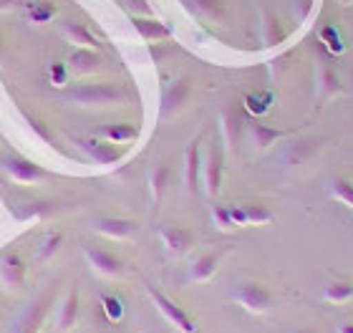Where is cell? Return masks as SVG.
I'll return each instance as SVG.
<instances>
[{"label": "cell", "mask_w": 353, "mask_h": 333, "mask_svg": "<svg viewBox=\"0 0 353 333\" xmlns=\"http://www.w3.org/2000/svg\"><path fill=\"white\" fill-rule=\"evenodd\" d=\"M232 298L250 313H268L272 305L270 290L263 288L260 283H243V285H237Z\"/></svg>", "instance_id": "obj_1"}, {"label": "cell", "mask_w": 353, "mask_h": 333, "mask_svg": "<svg viewBox=\"0 0 353 333\" xmlns=\"http://www.w3.org/2000/svg\"><path fill=\"white\" fill-rule=\"evenodd\" d=\"M149 296H152L154 305L164 313V319L170 321L172 326H176L182 333H197V323H194V321L182 311V305H176L172 298H167L164 293H159L154 285H149Z\"/></svg>", "instance_id": "obj_2"}, {"label": "cell", "mask_w": 353, "mask_h": 333, "mask_svg": "<svg viewBox=\"0 0 353 333\" xmlns=\"http://www.w3.org/2000/svg\"><path fill=\"white\" fill-rule=\"evenodd\" d=\"M121 94H119L114 86H101V83H96V86H83V89H76L71 94V101L76 104H83V106H99V104H114L119 101Z\"/></svg>", "instance_id": "obj_3"}, {"label": "cell", "mask_w": 353, "mask_h": 333, "mask_svg": "<svg viewBox=\"0 0 353 333\" xmlns=\"http://www.w3.org/2000/svg\"><path fill=\"white\" fill-rule=\"evenodd\" d=\"M190 79H176L174 83H170L162 94V104H159V114L162 117H172L182 109L187 97H190Z\"/></svg>", "instance_id": "obj_4"}, {"label": "cell", "mask_w": 353, "mask_h": 333, "mask_svg": "<svg viewBox=\"0 0 353 333\" xmlns=\"http://www.w3.org/2000/svg\"><path fill=\"white\" fill-rule=\"evenodd\" d=\"M0 164H3V170H6L8 174H13V177L21 179V182H36V179L46 177V172L41 170V167H36V164L28 162V159H23V157H6Z\"/></svg>", "instance_id": "obj_5"}, {"label": "cell", "mask_w": 353, "mask_h": 333, "mask_svg": "<svg viewBox=\"0 0 353 333\" xmlns=\"http://www.w3.org/2000/svg\"><path fill=\"white\" fill-rule=\"evenodd\" d=\"M86 258L88 263L94 265L96 273L101 275H109V278H114V275L121 273V260L117 258V255H111L109 250H101V248H88L86 250Z\"/></svg>", "instance_id": "obj_6"}, {"label": "cell", "mask_w": 353, "mask_h": 333, "mask_svg": "<svg viewBox=\"0 0 353 333\" xmlns=\"http://www.w3.org/2000/svg\"><path fill=\"white\" fill-rule=\"evenodd\" d=\"M81 147L86 149L88 157L96 159L99 164H114L124 157V149L114 147V144H103V141H96V139H83Z\"/></svg>", "instance_id": "obj_7"}, {"label": "cell", "mask_w": 353, "mask_h": 333, "mask_svg": "<svg viewBox=\"0 0 353 333\" xmlns=\"http://www.w3.org/2000/svg\"><path fill=\"white\" fill-rule=\"evenodd\" d=\"M23 275H26V265H23L21 255H15V252H8V255H3V260H0V278H3L10 288L21 285Z\"/></svg>", "instance_id": "obj_8"}, {"label": "cell", "mask_w": 353, "mask_h": 333, "mask_svg": "<svg viewBox=\"0 0 353 333\" xmlns=\"http://www.w3.org/2000/svg\"><path fill=\"white\" fill-rule=\"evenodd\" d=\"M94 228L109 237H129L137 232V225L132 220H121V217H101V220H96Z\"/></svg>", "instance_id": "obj_9"}, {"label": "cell", "mask_w": 353, "mask_h": 333, "mask_svg": "<svg viewBox=\"0 0 353 333\" xmlns=\"http://www.w3.org/2000/svg\"><path fill=\"white\" fill-rule=\"evenodd\" d=\"M220 182H222V157L217 149L210 152L205 162V190L207 194H217L220 192Z\"/></svg>", "instance_id": "obj_10"}, {"label": "cell", "mask_w": 353, "mask_h": 333, "mask_svg": "<svg viewBox=\"0 0 353 333\" xmlns=\"http://www.w3.org/2000/svg\"><path fill=\"white\" fill-rule=\"evenodd\" d=\"M159 237H162V243L167 245V250H172V252H182L192 245V232H190V230L174 228V225L159 230Z\"/></svg>", "instance_id": "obj_11"}, {"label": "cell", "mask_w": 353, "mask_h": 333, "mask_svg": "<svg viewBox=\"0 0 353 333\" xmlns=\"http://www.w3.org/2000/svg\"><path fill=\"white\" fill-rule=\"evenodd\" d=\"M184 164H187V190H190V192H197V190H199V174H202L199 141H192V144H190V149H187V157H184Z\"/></svg>", "instance_id": "obj_12"}, {"label": "cell", "mask_w": 353, "mask_h": 333, "mask_svg": "<svg viewBox=\"0 0 353 333\" xmlns=\"http://www.w3.org/2000/svg\"><path fill=\"white\" fill-rule=\"evenodd\" d=\"M243 111L237 109V106H230L225 111V119H222V129H225V137H228L230 147H237V141H240V134H243Z\"/></svg>", "instance_id": "obj_13"}, {"label": "cell", "mask_w": 353, "mask_h": 333, "mask_svg": "<svg viewBox=\"0 0 353 333\" xmlns=\"http://www.w3.org/2000/svg\"><path fill=\"white\" fill-rule=\"evenodd\" d=\"M184 6L190 8L197 18H205V21H217L225 13L222 0H184Z\"/></svg>", "instance_id": "obj_14"}, {"label": "cell", "mask_w": 353, "mask_h": 333, "mask_svg": "<svg viewBox=\"0 0 353 333\" xmlns=\"http://www.w3.org/2000/svg\"><path fill=\"white\" fill-rule=\"evenodd\" d=\"M353 298V283L339 281V283H328L323 288V301L331 305H343Z\"/></svg>", "instance_id": "obj_15"}, {"label": "cell", "mask_w": 353, "mask_h": 333, "mask_svg": "<svg viewBox=\"0 0 353 333\" xmlns=\"http://www.w3.org/2000/svg\"><path fill=\"white\" fill-rule=\"evenodd\" d=\"M79 293H68V298L63 301L61 305V313H59V328L61 331H71L76 326V321H79Z\"/></svg>", "instance_id": "obj_16"}, {"label": "cell", "mask_w": 353, "mask_h": 333, "mask_svg": "<svg viewBox=\"0 0 353 333\" xmlns=\"http://www.w3.org/2000/svg\"><path fill=\"white\" fill-rule=\"evenodd\" d=\"M134 28L139 30L144 38H149V41H159V38L172 36V28L162 26L159 21H152V18H134Z\"/></svg>", "instance_id": "obj_17"}, {"label": "cell", "mask_w": 353, "mask_h": 333, "mask_svg": "<svg viewBox=\"0 0 353 333\" xmlns=\"http://www.w3.org/2000/svg\"><path fill=\"white\" fill-rule=\"evenodd\" d=\"M248 132H250L252 144H255L258 149L270 147L272 141L280 139V132H278V129H270V126L260 124V121H250V124H248Z\"/></svg>", "instance_id": "obj_18"}, {"label": "cell", "mask_w": 353, "mask_h": 333, "mask_svg": "<svg viewBox=\"0 0 353 333\" xmlns=\"http://www.w3.org/2000/svg\"><path fill=\"white\" fill-rule=\"evenodd\" d=\"M137 126H129V124H111V126H103L101 129V137L103 139L114 141V144H124V141H132L137 139Z\"/></svg>", "instance_id": "obj_19"}, {"label": "cell", "mask_w": 353, "mask_h": 333, "mask_svg": "<svg viewBox=\"0 0 353 333\" xmlns=\"http://www.w3.org/2000/svg\"><path fill=\"white\" fill-rule=\"evenodd\" d=\"M217 270V255H202V258L194 260V265H192V281L197 283H205L210 281Z\"/></svg>", "instance_id": "obj_20"}, {"label": "cell", "mask_w": 353, "mask_h": 333, "mask_svg": "<svg viewBox=\"0 0 353 333\" xmlns=\"http://www.w3.org/2000/svg\"><path fill=\"white\" fill-rule=\"evenodd\" d=\"M313 141H295V144H290L288 147V152L283 154V162L285 164H293V167H298V164H305V159H308L310 154H313Z\"/></svg>", "instance_id": "obj_21"}, {"label": "cell", "mask_w": 353, "mask_h": 333, "mask_svg": "<svg viewBox=\"0 0 353 333\" xmlns=\"http://www.w3.org/2000/svg\"><path fill=\"white\" fill-rule=\"evenodd\" d=\"M167 185H170V167L167 164H159L152 177H149V187H152V197L154 202H162L164 192H167Z\"/></svg>", "instance_id": "obj_22"}, {"label": "cell", "mask_w": 353, "mask_h": 333, "mask_svg": "<svg viewBox=\"0 0 353 333\" xmlns=\"http://www.w3.org/2000/svg\"><path fill=\"white\" fill-rule=\"evenodd\" d=\"M283 38H285V28L280 26L275 15L265 13L263 15V41L268 46H275V43H280Z\"/></svg>", "instance_id": "obj_23"}, {"label": "cell", "mask_w": 353, "mask_h": 333, "mask_svg": "<svg viewBox=\"0 0 353 333\" xmlns=\"http://www.w3.org/2000/svg\"><path fill=\"white\" fill-rule=\"evenodd\" d=\"M331 192L336 200L343 202L346 208L353 210V182H348V179H343V177H336L331 182Z\"/></svg>", "instance_id": "obj_24"}, {"label": "cell", "mask_w": 353, "mask_h": 333, "mask_svg": "<svg viewBox=\"0 0 353 333\" xmlns=\"http://www.w3.org/2000/svg\"><path fill=\"white\" fill-rule=\"evenodd\" d=\"M99 53H88V51H79L71 56V63H74L76 71H81V74H86V71H94L96 66H99Z\"/></svg>", "instance_id": "obj_25"}, {"label": "cell", "mask_w": 353, "mask_h": 333, "mask_svg": "<svg viewBox=\"0 0 353 333\" xmlns=\"http://www.w3.org/2000/svg\"><path fill=\"white\" fill-rule=\"evenodd\" d=\"M101 308H103V313L109 316V321H121V316H124V303H121V298L111 296V293L101 298Z\"/></svg>", "instance_id": "obj_26"}, {"label": "cell", "mask_w": 353, "mask_h": 333, "mask_svg": "<svg viewBox=\"0 0 353 333\" xmlns=\"http://www.w3.org/2000/svg\"><path fill=\"white\" fill-rule=\"evenodd\" d=\"M321 43L328 46L331 53H343V38L339 36V30L333 28V26H325V28L321 30Z\"/></svg>", "instance_id": "obj_27"}, {"label": "cell", "mask_w": 353, "mask_h": 333, "mask_svg": "<svg viewBox=\"0 0 353 333\" xmlns=\"http://www.w3.org/2000/svg\"><path fill=\"white\" fill-rule=\"evenodd\" d=\"M339 79H336V74L333 71H328V68H323L321 71V83H318V91H321V97H333V94H339Z\"/></svg>", "instance_id": "obj_28"}, {"label": "cell", "mask_w": 353, "mask_h": 333, "mask_svg": "<svg viewBox=\"0 0 353 333\" xmlns=\"http://www.w3.org/2000/svg\"><path fill=\"white\" fill-rule=\"evenodd\" d=\"M68 33H71V36L76 38V41H79V43H86V46H99L96 43V38H94V33H91V30L86 28V26H81V23H68Z\"/></svg>", "instance_id": "obj_29"}, {"label": "cell", "mask_w": 353, "mask_h": 333, "mask_svg": "<svg viewBox=\"0 0 353 333\" xmlns=\"http://www.w3.org/2000/svg\"><path fill=\"white\" fill-rule=\"evenodd\" d=\"M245 215H248V222H250V225H265V222L272 220L270 210H265L263 205H250V208H245Z\"/></svg>", "instance_id": "obj_30"}, {"label": "cell", "mask_w": 353, "mask_h": 333, "mask_svg": "<svg viewBox=\"0 0 353 333\" xmlns=\"http://www.w3.org/2000/svg\"><path fill=\"white\" fill-rule=\"evenodd\" d=\"M245 106L252 111V114H265L270 109V97H260V94H250L245 97Z\"/></svg>", "instance_id": "obj_31"}, {"label": "cell", "mask_w": 353, "mask_h": 333, "mask_svg": "<svg viewBox=\"0 0 353 333\" xmlns=\"http://www.w3.org/2000/svg\"><path fill=\"white\" fill-rule=\"evenodd\" d=\"M61 243H63V237L59 235V232H53V235H48L43 240V248H41V252H38V258L41 260H48L53 255V252L59 250L61 248Z\"/></svg>", "instance_id": "obj_32"}, {"label": "cell", "mask_w": 353, "mask_h": 333, "mask_svg": "<svg viewBox=\"0 0 353 333\" xmlns=\"http://www.w3.org/2000/svg\"><path fill=\"white\" fill-rule=\"evenodd\" d=\"M212 215H214V222H217L222 230L237 228V222H235V217H232V210H230V208H214Z\"/></svg>", "instance_id": "obj_33"}, {"label": "cell", "mask_w": 353, "mask_h": 333, "mask_svg": "<svg viewBox=\"0 0 353 333\" xmlns=\"http://www.w3.org/2000/svg\"><path fill=\"white\" fill-rule=\"evenodd\" d=\"M51 81L56 83V86H63V83H66V66H63V63H53Z\"/></svg>", "instance_id": "obj_34"}, {"label": "cell", "mask_w": 353, "mask_h": 333, "mask_svg": "<svg viewBox=\"0 0 353 333\" xmlns=\"http://www.w3.org/2000/svg\"><path fill=\"white\" fill-rule=\"evenodd\" d=\"M126 8H129V10H134V13L152 15V8L147 6V0H126Z\"/></svg>", "instance_id": "obj_35"}, {"label": "cell", "mask_w": 353, "mask_h": 333, "mask_svg": "<svg viewBox=\"0 0 353 333\" xmlns=\"http://www.w3.org/2000/svg\"><path fill=\"white\" fill-rule=\"evenodd\" d=\"M30 15H33V21H48V18L53 15V8H46V10L38 8V10H33Z\"/></svg>", "instance_id": "obj_36"}, {"label": "cell", "mask_w": 353, "mask_h": 333, "mask_svg": "<svg viewBox=\"0 0 353 333\" xmlns=\"http://www.w3.org/2000/svg\"><path fill=\"white\" fill-rule=\"evenodd\" d=\"M339 333H353V323H341Z\"/></svg>", "instance_id": "obj_37"}, {"label": "cell", "mask_w": 353, "mask_h": 333, "mask_svg": "<svg viewBox=\"0 0 353 333\" xmlns=\"http://www.w3.org/2000/svg\"><path fill=\"white\" fill-rule=\"evenodd\" d=\"M293 333H318V331H310V328H298V331H293Z\"/></svg>", "instance_id": "obj_38"}, {"label": "cell", "mask_w": 353, "mask_h": 333, "mask_svg": "<svg viewBox=\"0 0 353 333\" xmlns=\"http://www.w3.org/2000/svg\"><path fill=\"white\" fill-rule=\"evenodd\" d=\"M339 3H341V6H348V3H351V0H339Z\"/></svg>", "instance_id": "obj_39"}]
</instances>
